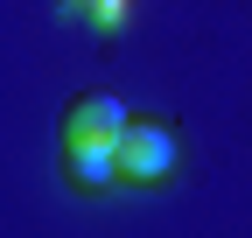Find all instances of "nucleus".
<instances>
[{
  "mask_svg": "<svg viewBox=\"0 0 252 238\" xmlns=\"http://www.w3.org/2000/svg\"><path fill=\"white\" fill-rule=\"evenodd\" d=\"M126 119H133V112H126L112 91H84V98L63 105V140H119Z\"/></svg>",
  "mask_w": 252,
  "mask_h": 238,
  "instance_id": "f03ea898",
  "label": "nucleus"
},
{
  "mask_svg": "<svg viewBox=\"0 0 252 238\" xmlns=\"http://www.w3.org/2000/svg\"><path fill=\"white\" fill-rule=\"evenodd\" d=\"M63 175H70V189H112L126 182L119 175V140H63Z\"/></svg>",
  "mask_w": 252,
  "mask_h": 238,
  "instance_id": "7ed1b4c3",
  "label": "nucleus"
},
{
  "mask_svg": "<svg viewBox=\"0 0 252 238\" xmlns=\"http://www.w3.org/2000/svg\"><path fill=\"white\" fill-rule=\"evenodd\" d=\"M119 175L126 182H161V175H175V133L161 126V119H126V133H119Z\"/></svg>",
  "mask_w": 252,
  "mask_h": 238,
  "instance_id": "f257e3e1",
  "label": "nucleus"
}]
</instances>
